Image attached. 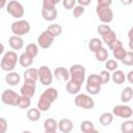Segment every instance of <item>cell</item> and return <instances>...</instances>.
<instances>
[{"label": "cell", "mask_w": 133, "mask_h": 133, "mask_svg": "<svg viewBox=\"0 0 133 133\" xmlns=\"http://www.w3.org/2000/svg\"><path fill=\"white\" fill-rule=\"evenodd\" d=\"M58 97V91L53 88H47L39 97L38 102H37V109L42 112H46L49 110L50 106L52 105V103L57 99Z\"/></svg>", "instance_id": "6da1fadb"}, {"label": "cell", "mask_w": 133, "mask_h": 133, "mask_svg": "<svg viewBox=\"0 0 133 133\" xmlns=\"http://www.w3.org/2000/svg\"><path fill=\"white\" fill-rule=\"evenodd\" d=\"M18 60H19V56L17 55V53L15 51H8L4 54V56L1 60L0 66L3 71H6L8 73L12 72V70L17 65Z\"/></svg>", "instance_id": "7a4b0ae2"}, {"label": "cell", "mask_w": 133, "mask_h": 133, "mask_svg": "<svg viewBox=\"0 0 133 133\" xmlns=\"http://www.w3.org/2000/svg\"><path fill=\"white\" fill-rule=\"evenodd\" d=\"M70 78L71 80L79 83V84H82L84 79H85V69L83 65L81 64H74L71 66L70 71Z\"/></svg>", "instance_id": "3957f363"}, {"label": "cell", "mask_w": 133, "mask_h": 133, "mask_svg": "<svg viewBox=\"0 0 133 133\" xmlns=\"http://www.w3.org/2000/svg\"><path fill=\"white\" fill-rule=\"evenodd\" d=\"M30 30V24L25 20H18L11 24V31L14 35L21 36L25 35Z\"/></svg>", "instance_id": "277c9868"}, {"label": "cell", "mask_w": 133, "mask_h": 133, "mask_svg": "<svg viewBox=\"0 0 133 133\" xmlns=\"http://www.w3.org/2000/svg\"><path fill=\"white\" fill-rule=\"evenodd\" d=\"M6 11L16 19H20L24 15V7L19 1L11 0L6 3Z\"/></svg>", "instance_id": "5b68a950"}, {"label": "cell", "mask_w": 133, "mask_h": 133, "mask_svg": "<svg viewBox=\"0 0 133 133\" xmlns=\"http://www.w3.org/2000/svg\"><path fill=\"white\" fill-rule=\"evenodd\" d=\"M75 105L83 109H91L95 106V102L91 97L84 94H80L75 98Z\"/></svg>", "instance_id": "8992f818"}, {"label": "cell", "mask_w": 133, "mask_h": 133, "mask_svg": "<svg viewBox=\"0 0 133 133\" xmlns=\"http://www.w3.org/2000/svg\"><path fill=\"white\" fill-rule=\"evenodd\" d=\"M38 73V80L43 85H50L53 81V75L51 70L47 65H42L39 69H37Z\"/></svg>", "instance_id": "52a82bcc"}, {"label": "cell", "mask_w": 133, "mask_h": 133, "mask_svg": "<svg viewBox=\"0 0 133 133\" xmlns=\"http://www.w3.org/2000/svg\"><path fill=\"white\" fill-rule=\"evenodd\" d=\"M96 11H97L98 18L103 23H110L113 20V12H112V10H111L110 7L97 5Z\"/></svg>", "instance_id": "ba28073f"}, {"label": "cell", "mask_w": 133, "mask_h": 133, "mask_svg": "<svg viewBox=\"0 0 133 133\" xmlns=\"http://www.w3.org/2000/svg\"><path fill=\"white\" fill-rule=\"evenodd\" d=\"M18 98H19V95L12 89H5L1 95L2 103L9 106H17Z\"/></svg>", "instance_id": "9c48e42d"}, {"label": "cell", "mask_w": 133, "mask_h": 133, "mask_svg": "<svg viewBox=\"0 0 133 133\" xmlns=\"http://www.w3.org/2000/svg\"><path fill=\"white\" fill-rule=\"evenodd\" d=\"M112 113L122 118H130L132 116V108L128 105H116L113 107Z\"/></svg>", "instance_id": "30bf717a"}, {"label": "cell", "mask_w": 133, "mask_h": 133, "mask_svg": "<svg viewBox=\"0 0 133 133\" xmlns=\"http://www.w3.org/2000/svg\"><path fill=\"white\" fill-rule=\"evenodd\" d=\"M20 91H21V96H25L29 99L32 98L35 94V81L25 80Z\"/></svg>", "instance_id": "8fae6325"}, {"label": "cell", "mask_w": 133, "mask_h": 133, "mask_svg": "<svg viewBox=\"0 0 133 133\" xmlns=\"http://www.w3.org/2000/svg\"><path fill=\"white\" fill-rule=\"evenodd\" d=\"M53 42H54V37L51 36L46 30L43 31V32L38 35V37H37V45H38L41 48H43V49L49 48V47L53 44Z\"/></svg>", "instance_id": "7c38bea8"}, {"label": "cell", "mask_w": 133, "mask_h": 133, "mask_svg": "<svg viewBox=\"0 0 133 133\" xmlns=\"http://www.w3.org/2000/svg\"><path fill=\"white\" fill-rule=\"evenodd\" d=\"M54 76L58 81H69L70 73L65 68L58 66L54 70Z\"/></svg>", "instance_id": "4fadbf2b"}, {"label": "cell", "mask_w": 133, "mask_h": 133, "mask_svg": "<svg viewBox=\"0 0 133 133\" xmlns=\"http://www.w3.org/2000/svg\"><path fill=\"white\" fill-rule=\"evenodd\" d=\"M73 122L70 118H62L58 122V129L62 133H70L73 130Z\"/></svg>", "instance_id": "5bb4252c"}, {"label": "cell", "mask_w": 133, "mask_h": 133, "mask_svg": "<svg viewBox=\"0 0 133 133\" xmlns=\"http://www.w3.org/2000/svg\"><path fill=\"white\" fill-rule=\"evenodd\" d=\"M8 44L10 46L11 49L14 50H20L23 48L24 46V41L21 36H17V35H11L8 39Z\"/></svg>", "instance_id": "9a60e30c"}, {"label": "cell", "mask_w": 133, "mask_h": 133, "mask_svg": "<svg viewBox=\"0 0 133 133\" xmlns=\"http://www.w3.org/2000/svg\"><path fill=\"white\" fill-rule=\"evenodd\" d=\"M5 81L7 84L11 85V86H16L20 83L21 81V77L17 72H9L6 76H5Z\"/></svg>", "instance_id": "2e32d148"}, {"label": "cell", "mask_w": 133, "mask_h": 133, "mask_svg": "<svg viewBox=\"0 0 133 133\" xmlns=\"http://www.w3.org/2000/svg\"><path fill=\"white\" fill-rule=\"evenodd\" d=\"M110 78L112 79V81H113L114 83L121 85V84H123V83L125 82V80H126V75H125V73H124L123 71H121V70H115V71L113 72V74L111 75Z\"/></svg>", "instance_id": "e0dca14e"}, {"label": "cell", "mask_w": 133, "mask_h": 133, "mask_svg": "<svg viewBox=\"0 0 133 133\" xmlns=\"http://www.w3.org/2000/svg\"><path fill=\"white\" fill-rule=\"evenodd\" d=\"M37 79H38L37 69H35V68H28V69L24 72V80L36 81Z\"/></svg>", "instance_id": "ac0fdd59"}, {"label": "cell", "mask_w": 133, "mask_h": 133, "mask_svg": "<svg viewBox=\"0 0 133 133\" xmlns=\"http://www.w3.org/2000/svg\"><path fill=\"white\" fill-rule=\"evenodd\" d=\"M81 89V84L73 81V80H69L66 82V91L70 95H76L80 91Z\"/></svg>", "instance_id": "d6986e66"}, {"label": "cell", "mask_w": 133, "mask_h": 133, "mask_svg": "<svg viewBox=\"0 0 133 133\" xmlns=\"http://www.w3.org/2000/svg\"><path fill=\"white\" fill-rule=\"evenodd\" d=\"M42 16L46 21H54L57 17V9L51 8V9H42Z\"/></svg>", "instance_id": "ffe728a7"}, {"label": "cell", "mask_w": 133, "mask_h": 133, "mask_svg": "<svg viewBox=\"0 0 133 133\" xmlns=\"http://www.w3.org/2000/svg\"><path fill=\"white\" fill-rule=\"evenodd\" d=\"M133 97V88L131 86H128V87H125L121 94V100L122 102L124 103H128L131 101Z\"/></svg>", "instance_id": "44dd1931"}, {"label": "cell", "mask_w": 133, "mask_h": 133, "mask_svg": "<svg viewBox=\"0 0 133 133\" xmlns=\"http://www.w3.org/2000/svg\"><path fill=\"white\" fill-rule=\"evenodd\" d=\"M44 128L45 131H56V129L58 128V123L55 118L49 117L44 122Z\"/></svg>", "instance_id": "7402d4cb"}, {"label": "cell", "mask_w": 133, "mask_h": 133, "mask_svg": "<svg viewBox=\"0 0 133 133\" xmlns=\"http://www.w3.org/2000/svg\"><path fill=\"white\" fill-rule=\"evenodd\" d=\"M46 31H47L51 36L56 37V36H59V35L61 34L62 28H61V26L58 25V24H52V25H50V26L47 28Z\"/></svg>", "instance_id": "603a6c76"}, {"label": "cell", "mask_w": 133, "mask_h": 133, "mask_svg": "<svg viewBox=\"0 0 133 133\" xmlns=\"http://www.w3.org/2000/svg\"><path fill=\"white\" fill-rule=\"evenodd\" d=\"M102 39L106 45L110 46L111 44H113L116 41V34L113 30H110V31H108V32H106L105 34L102 35Z\"/></svg>", "instance_id": "cb8c5ba5"}, {"label": "cell", "mask_w": 133, "mask_h": 133, "mask_svg": "<svg viewBox=\"0 0 133 133\" xmlns=\"http://www.w3.org/2000/svg\"><path fill=\"white\" fill-rule=\"evenodd\" d=\"M19 62H20V64H21L22 66L28 68V66H30V65L32 64L33 58L30 57L29 55H27L26 53H22V54L19 56Z\"/></svg>", "instance_id": "d4e9b609"}, {"label": "cell", "mask_w": 133, "mask_h": 133, "mask_svg": "<svg viewBox=\"0 0 133 133\" xmlns=\"http://www.w3.org/2000/svg\"><path fill=\"white\" fill-rule=\"evenodd\" d=\"M100 124L103 126H108L113 122V114L110 112H104L100 115Z\"/></svg>", "instance_id": "484cf974"}, {"label": "cell", "mask_w": 133, "mask_h": 133, "mask_svg": "<svg viewBox=\"0 0 133 133\" xmlns=\"http://www.w3.org/2000/svg\"><path fill=\"white\" fill-rule=\"evenodd\" d=\"M102 44H103V42H102L100 38L94 37V38H91V39L88 42V49H89L91 52L95 53L97 50H99V49L102 47Z\"/></svg>", "instance_id": "4316f807"}, {"label": "cell", "mask_w": 133, "mask_h": 133, "mask_svg": "<svg viewBox=\"0 0 133 133\" xmlns=\"http://www.w3.org/2000/svg\"><path fill=\"white\" fill-rule=\"evenodd\" d=\"M27 117L31 122H37L41 118V111L37 108H31L27 111Z\"/></svg>", "instance_id": "83f0119b"}, {"label": "cell", "mask_w": 133, "mask_h": 133, "mask_svg": "<svg viewBox=\"0 0 133 133\" xmlns=\"http://www.w3.org/2000/svg\"><path fill=\"white\" fill-rule=\"evenodd\" d=\"M25 53H26L27 55H29L30 57L34 58V57L37 55V53H38V47H37V45H35V44H33V43L28 44V45L26 46V51H25Z\"/></svg>", "instance_id": "f1b7e54d"}, {"label": "cell", "mask_w": 133, "mask_h": 133, "mask_svg": "<svg viewBox=\"0 0 133 133\" xmlns=\"http://www.w3.org/2000/svg\"><path fill=\"white\" fill-rule=\"evenodd\" d=\"M95 55H96L97 60L99 61H106L108 59V51L104 47H101L99 50H97L95 52Z\"/></svg>", "instance_id": "f546056e"}, {"label": "cell", "mask_w": 133, "mask_h": 133, "mask_svg": "<svg viewBox=\"0 0 133 133\" xmlns=\"http://www.w3.org/2000/svg\"><path fill=\"white\" fill-rule=\"evenodd\" d=\"M30 99L25 97V96H19L18 98V101H17V106L22 108V109H25V108H28L30 106Z\"/></svg>", "instance_id": "4dcf8cb0"}, {"label": "cell", "mask_w": 133, "mask_h": 133, "mask_svg": "<svg viewBox=\"0 0 133 133\" xmlns=\"http://www.w3.org/2000/svg\"><path fill=\"white\" fill-rule=\"evenodd\" d=\"M121 131L122 133H133V121L128 119L122 123L121 125Z\"/></svg>", "instance_id": "1f68e13d"}, {"label": "cell", "mask_w": 133, "mask_h": 133, "mask_svg": "<svg viewBox=\"0 0 133 133\" xmlns=\"http://www.w3.org/2000/svg\"><path fill=\"white\" fill-rule=\"evenodd\" d=\"M112 53H113V57L116 60H121L122 61L125 58L126 54H127V50H125V48H123V47H119V48L113 50Z\"/></svg>", "instance_id": "d6a6232c"}, {"label": "cell", "mask_w": 133, "mask_h": 133, "mask_svg": "<svg viewBox=\"0 0 133 133\" xmlns=\"http://www.w3.org/2000/svg\"><path fill=\"white\" fill-rule=\"evenodd\" d=\"M86 84H89V85H99L101 86L102 85V82H101V79L99 77V75L97 74H91L88 76L87 78V83Z\"/></svg>", "instance_id": "836d02e7"}, {"label": "cell", "mask_w": 133, "mask_h": 133, "mask_svg": "<svg viewBox=\"0 0 133 133\" xmlns=\"http://www.w3.org/2000/svg\"><path fill=\"white\" fill-rule=\"evenodd\" d=\"M94 128H95V125L90 121H83L81 123V125H80V129H81V131L83 133H86L87 131H89V130H91Z\"/></svg>", "instance_id": "e575fe53"}, {"label": "cell", "mask_w": 133, "mask_h": 133, "mask_svg": "<svg viewBox=\"0 0 133 133\" xmlns=\"http://www.w3.org/2000/svg\"><path fill=\"white\" fill-rule=\"evenodd\" d=\"M105 66H106V71H115L116 70V68L118 66L117 65V62H116V60H114V59H107L106 60V63H105Z\"/></svg>", "instance_id": "d590c367"}, {"label": "cell", "mask_w": 133, "mask_h": 133, "mask_svg": "<svg viewBox=\"0 0 133 133\" xmlns=\"http://www.w3.org/2000/svg\"><path fill=\"white\" fill-rule=\"evenodd\" d=\"M86 91L89 94V95H98L100 91H101V86L99 85H89V84H86Z\"/></svg>", "instance_id": "8d00e7d4"}, {"label": "cell", "mask_w": 133, "mask_h": 133, "mask_svg": "<svg viewBox=\"0 0 133 133\" xmlns=\"http://www.w3.org/2000/svg\"><path fill=\"white\" fill-rule=\"evenodd\" d=\"M58 2H59V1H57V0H44V1H43V8H44V9L55 8V5H56Z\"/></svg>", "instance_id": "74e56055"}, {"label": "cell", "mask_w": 133, "mask_h": 133, "mask_svg": "<svg viewBox=\"0 0 133 133\" xmlns=\"http://www.w3.org/2000/svg\"><path fill=\"white\" fill-rule=\"evenodd\" d=\"M122 62L126 65H132L133 64V52L127 51V54H126L125 58L122 60Z\"/></svg>", "instance_id": "f35d334b"}, {"label": "cell", "mask_w": 133, "mask_h": 133, "mask_svg": "<svg viewBox=\"0 0 133 133\" xmlns=\"http://www.w3.org/2000/svg\"><path fill=\"white\" fill-rule=\"evenodd\" d=\"M99 77H100V79H101L102 84H105V83H107V82L110 80L111 75L109 74V72H108V71H102V72L100 73Z\"/></svg>", "instance_id": "ab89813d"}, {"label": "cell", "mask_w": 133, "mask_h": 133, "mask_svg": "<svg viewBox=\"0 0 133 133\" xmlns=\"http://www.w3.org/2000/svg\"><path fill=\"white\" fill-rule=\"evenodd\" d=\"M84 12V7L80 6V5H75L73 8V15L75 18H79L81 17V15H83Z\"/></svg>", "instance_id": "60d3db41"}, {"label": "cell", "mask_w": 133, "mask_h": 133, "mask_svg": "<svg viewBox=\"0 0 133 133\" xmlns=\"http://www.w3.org/2000/svg\"><path fill=\"white\" fill-rule=\"evenodd\" d=\"M97 30H98V33H99L100 35H103V34H105L106 32L110 31V30H111V28H110V26H109V25L102 24V25H99V26H98Z\"/></svg>", "instance_id": "b9f144b4"}, {"label": "cell", "mask_w": 133, "mask_h": 133, "mask_svg": "<svg viewBox=\"0 0 133 133\" xmlns=\"http://www.w3.org/2000/svg\"><path fill=\"white\" fill-rule=\"evenodd\" d=\"M62 5H63V7L65 9H72L76 5V1L75 0H63L62 1Z\"/></svg>", "instance_id": "7bdbcfd3"}, {"label": "cell", "mask_w": 133, "mask_h": 133, "mask_svg": "<svg viewBox=\"0 0 133 133\" xmlns=\"http://www.w3.org/2000/svg\"><path fill=\"white\" fill-rule=\"evenodd\" d=\"M7 131V122L5 118L0 117V133H5Z\"/></svg>", "instance_id": "ee69618b"}, {"label": "cell", "mask_w": 133, "mask_h": 133, "mask_svg": "<svg viewBox=\"0 0 133 133\" xmlns=\"http://www.w3.org/2000/svg\"><path fill=\"white\" fill-rule=\"evenodd\" d=\"M111 4H112V1L111 0H98V2H97V5L106 6V7H109Z\"/></svg>", "instance_id": "f6af8a7d"}, {"label": "cell", "mask_w": 133, "mask_h": 133, "mask_svg": "<svg viewBox=\"0 0 133 133\" xmlns=\"http://www.w3.org/2000/svg\"><path fill=\"white\" fill-rule=\"evenodd\" d=\"M119 47H123V44H122V42L121 41H118V39H116L113 44H111L110 46H109V48H110V50H115V49H117V48H119Z\"/></svg>", "instance_id": "bcb514c9"}, {"label": "cell", "mask_w": 133, "mask_h": 133, "mask_svg": "<svg viewBox=\"0 0 133 133\" xmlns=\"http://www.w3.org/2000/svg\"><path fill=\"white\" fill-rule=\"evenodd\" d=\"M77 3H78V5L84 7L88 4H90V0H77Z\"/></svg>", "instance_id": "7dc6e473"}, {"label": "cell", "mask_w": 133, "mask_h": 133, "mask_svg": "<svg viewBox=\"0 0 133 133\" xmlns=\"http://www.w3.org/2000/svg\"><path fill=\"white\" fill-rule=\"evenodd\" d=\"M132 32H133V28H131L130 31H129V46H130L131 50L133 49V46H132Z\"/></svg>", "instance_id": "c3c4849f"}, {"label": "cell", "mask_w": 133, "mask_h": 133, "mask_svg": "<svg viewBox=\"0 0 133 133\" xmlns=\"http://www.w3.org/2000/svg\"><path fill=\"white\" fill-rule=\"evenodd\" d=\"M126 79H127L130 83H132V82H133V71H130V72L128 73V75H127Z\"/></svg>", "instance_id": "681fc988"}, {"label": "cell", "mask_w": 133, "mask_h": 133, "mask_svg": "<svg viewBox=\"0 0 133 133\" xmlns=\"http://www.w3.org/2000/svg\"><path fill=\"white\" fill-rule=\"evenodd\" d=\"M5 5H6V1L5 0H0V9L3 8Z\"/></svg>", "instance_id": "f907efd6"}, {"label": "cell", "mask_w": 133, "mask_h": 133, "mask_svg": "<svg viewBox=\"0 0 133 133\" xmlns=\"http://www.w3.org/2000/svg\"><path fill=\"white\" fill-rule=\"evenodd\" d=\"M86 133H100V132H99L98 130H96V129L94 128V129H91V130H89V131H87Z\"/></svg>", "instance_id": "816d5d0a"}, {"label": "cell", "mask_w": 133, "mask_h": 133, "mask_svg": "<svg viewBox=\"0 0 133 133\" xmlns=\"http://www.w3.org/2000/svg\"><path fill=\"white\" fill-rule=\"evenodd\" d=\"M3 51H4V46H3V44L0 43V54H2Z\"/></svg>", "instance_id": "f5cc1de1"}, {"label": "cell", "mask_w": 133, "mask_h": 133, "mask_svg": "<svg viewBox=\"0 0 133 133\" xmlns=\"http://www.w3.org/2000/svg\"><path fill=\"white\" fill-rule=\"evenodd\" d=\"M45 133H56V131H45Z\"/></svg>", "instance_id": "db71d44e"}, {"label": "cell", "mask_w": 133, "mask_h": 133, "mask_svg": "<svg viewBox=\"0 0 133 133\" xmlns=\"http://www.w3.org/2000/svg\"><path fill=\"white\" fill-rule=\"evenodd\" d=\"M21 133H31L30 131H23V132H21Z\"/></svg>", "instance_id": "11a10c76"}]
</instances>
